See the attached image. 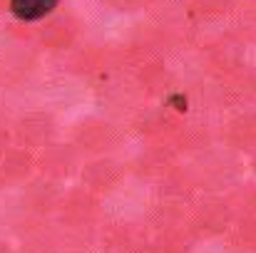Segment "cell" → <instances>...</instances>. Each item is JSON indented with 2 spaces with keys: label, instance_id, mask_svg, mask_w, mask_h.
I'll return each mask as SVG.
<instances>
[{
  "label": "cell",
  "instance_id": "cell-1",
  "mask_svg": "<svg viewBox=\"0 0 256 253\" xmlns=\"http://www.w3.org/2000/svg\"><path fill=\"white\" fill-rule=\"evenodd\" d=\"M55 5H58V0H10L12 15L25 20V22H32V20L50 15L55 10Z\"/></svg>",
  "mask_w": 256,
  "mask_h": 253
},
{
  "label": "cell",
  "instance_id": "cell-2",
  "mask_svg": "<svg viewBox=\"0 0 256 253\" xmlns=\"http://www.w3.org/2000/svg\"><path fill=\"white\" fill-rule=\"evenodd\" d=\"M236 137L244 142V139H252V137H256V124L252 122V119H246V122H242L239 127H236Z\"/></svg>",
  "mask_w": 256,
  "mask_h": 253
}]
</instances>
